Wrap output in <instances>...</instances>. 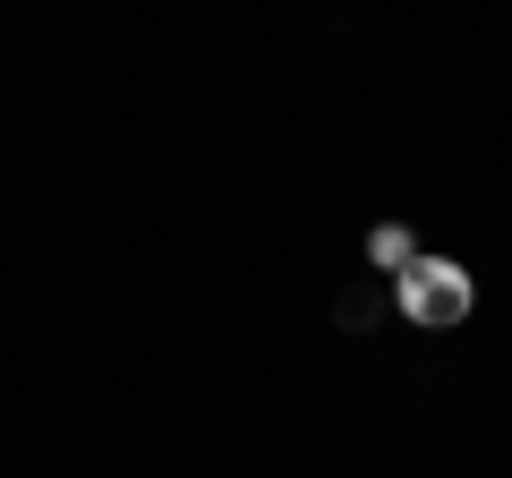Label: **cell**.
Returning a JSON list of instances; mask_svg holds the SVG:
<instances>
[{
	"instance_id": "7a4b0ae2",
	"label": "cell",
	"mask_w": 512,
	"mask_h": 478,
	"mask_svg": "<svg viewBox=\"0 0 512 478\" xmlns=\"http://www.w3.org/2000/svg\"><path fill=\"white\" fill-rule=\"evenodd\" d=\"M376 265H393V274H402V265H419V248H410V231H376Z\"/></svg>"
},
{
	"instance_id": "6da1fadb",
	"label": "cell",
	"mask_w": 512,
	"mask_h": 478,
	"mask_svg": "<svg viewBox=\"0 0 512 478\" xmlns=\"http://www.w3.org/2000/svg\"><path fill=\"white\" fill-rule=\"evenodd\" d=\"M402 316L410 325H461V316H470V274H461L453 257L402 265Z\"/></svg>"
}]
</instances>
